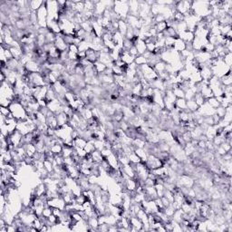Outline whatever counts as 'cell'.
Segmentation results:
<instances>
[{"label": "cell", "instance_id": "1", "mask_svg": "<svg viewBox=\"0 0 232 232\" xmlns=\"http://www.w3.org/2000/svg\"><path fill=\"white\" fill-rule=\"evenodd\" d=\"M9 109L14 118L16 119L17 121H25L28 118L25 108L19 102H12V104L9 106Z\"/></svg>", "mask_w": 232, "mask_h": 232}, {"label": "cell", "instance_id": "2", "mask_svg": "<svg viewBox=\"0 0 232 232\" xmlns=\"http://www.w3.org/2000/svg\"><path fill=\"white\" fill-rule=\"evenodd\" d=\"M114 11L115 12L116 15H118L121 19L126 20L127 16L130 14L129 10V5L127 1H116L114 2Z\"/></svg>", "mask_w": 232, "mask_h": 232}, {"label": "cell", "instance_id": "3", "mask_svg": "<svg viewBox=\"0 0 232 232\" xmlns=\"http://www.w3.org/2000/svg\"><path fill=\"white\" fill-rule=\"evenodd\" d=\"M140 69H141V73H142L143 78L145 80H147L148 82H150V83L154 81L155 79H157L159 77L158 74L154 71L153 67H151V65H149L148 64L140 66Z\"/></svg>", "mask_w": 232, "mask_h": 232}, {"label": "cell", "instance_id": "4", "mask_svg": "<svg viewBox=\"0 0 232 232\" xmlns=\"http://www.w3.org/2000/svg\"><path fill=\"white\" fill-rule=\"evenodd\" d=\"M23 135L18 131H16L8 137H7V139L8 141V144H13L16 148H17L23 145Z\"/></svg>", "mask_w": 232, "mask_h": 232}, {"label": "cell", "instance_id": "5", "mask_svg": "<svg viewBox=\"0 0 232 232\" xmlns=\"http://www.w3.org/2000/svg\"><path fill=\"white\" fill-rule=\"evenodd\" d=\"M47 206H49L51 208H57V209H65V200L63 199L62 197H57V198H53V199H50L47 201Z\"/></svg>", "mask_w": 232, "mask_h": 232}, {"label": "cell", "instance_id": "6", "mask_svg": "<svg viewBox=\"0 0 232 232\" xmlns=\"http://www.w3.org/2000/svg\"><path fill=\"white\" fill-rule=\"evenodd\" d=\"M47 108L49 109V111L54 113L56 115L60 114V113H63V105H61L60 101L58 100L57 98L51 101V102H49L47 104Z\"/></svg>", "mask_w": 232, "mask_h": 232}, {"label": "cell", "instance_id": "7", "mask_svg": "<svg viewBox=\"0 0 232 232\" xmlns=\"http://www.w3.org/2000/svg\"><path fill=\"white\" fill-rule=\"evenodd\" d=\"M54 44H55V47H56L60 52L67 51V50H68V47H69V46L65 43V39H64V37H63L62 33L56 35V41H55Z\"/></svg>", "mask_w": 232, "mask_h": 232}, {"label": "cell", "instance_id": "8", "mask_svg": "<svg viewBox=\"0 0 232 232\" xmlns=\"http://www.w3.org/2000/svg\"><path fill=\"white\" fill-rule=\"evenodd\" d=\"M105 160L108 162L110 166L114 170H120L122 168V165L120 164L119 159H118V156L116 155L114 152H112L107 158H105Z\"/></svg>", "mask_w": 232, "mask_h": 232}, {"label": "cell", "instance_id": "9", "mask_svg": "<svg viewBox=\"0 0 232 232\" xmlns=\"http://www.w3.org/2000/svg\"><path fill=\"white\" fill-rule=\"evenodd\" d=\"M25 68L28 73H41V65L38 64L35 60H30L25 65Z\"/></svg>", "mask_w": 232, "mask_h": 232}, {"label": "cell", "instance_id": "10", "mask_svg": "<svg viewBox=\"0 0 232 232\" xmlns=\"http://www.w3.org/2000/svg\"><path fill=\"white\" fill-rule=\"evenodd\" d=\"M47 124L48 125V127L51 128V129L56 130L58 128V123L56 115L54 113H52L51 111L48 113V114L47 115Z\"/></svg>", "mask_w": 232, "mask_h": 232}, {"label": "cell", "instance_id": "11", "mask_svg": "<svg viewBox=\"0 0 232 232\" xmlns=\"http://www.w3.org/2000/svg\"><path fill=\"white\" fill-rule=\"evenodd\" d=\"M99 57H100V52H96V51L93 50L92 48H90L86 51V59L90 63L94 64L95 62H97L99 60Z\"/></svg>", "mask_w": 232, "mask_h": 232}, {"label": "cell", "instance_id": "12", "mask_svg": "<svg viewBox=\"0 0 232 232\" xmlns=\"http://www.w3.org/2000/svg\"><path fill=\"white\" fill-rule=\"evenodd\" d=\"M194 37H195L194 33L189 30H186L184 32L179 34V38L184 41L185 43H192L194 40Z\"/></svg>", "mask_w": 232, "mask_h": 232}, {"label": "cell", "instance_id": "13", "mask_svg": "<svg viewBox=\"0 0 232 232\" xmlns=\"http://www.w3.org/2000/svg\"><path fill=\"white\" fill-rule=\"evenodd\" d=\"M134 47H136L139 55H143L147 51V47H146L145 41H143V40L140 39V38L134 43Z\"/></svg>", "mask_w": 232, "mask_h": 232}, {"label": "cell", "instance_id": "14", "mask_svg": "<svg viewBox=\"0 0 232 232\" xmlns=\"http://www.w3.org/2000/svg\"><path fill=\"white\" fill-rule=\"evenodd\" d=\"M45 1H40V0H32L28 2V7L32 12H36L43 5Z\"/></svg>", "mask_w": 232, "mask_h": 232}, {"label": "cell", "instance_id": "15", "mask_svg": "<svg viewBox=\"0 0 232 232\" xmlns=\"http://www.w3.org/2000/svg\"><path fill=\"white\" fill-rule=\"evenodd\" d=\"M118 25H119V26H118V31L121 33V35L125 38V35H126L128 28H129V25H128L126 20H123V19L119 20V21H118Z\"/></svg>", "mask_w": 232, "mask_h": 232}, {"label": "cell", "instance_id": "16", "mask_svg": "<svg viewBox=\"0 0 232 232\" xmlns=\"http://www.w3.org/2000/svg\"><path fill=\"white\" fill-rule=\"evenodd\" d=\"M173 49L176 52L181 53V52H182L183 50H185L186 49V43L184 41H182L181 39L177 38V39L175 40V43H174L173 45Z\"/></svg>", "mask_w": 232, "mask_h": 232}, {"label": "cell", "instance_id": "17", "mask_svg": "<svg viewBox=\"0 0 232 232\" xmlns=\"http://www.w3.org/2000/svg\"><path fill=\"white\" fill-rule=\"evenodd\" d=\"M56 118H57L58 127H61V126H63V125H65V124L68 123L69 117L66 115L64 112L56 114Z\"/></svg>", "mask_w": 232, "mask_h": 232}, {"label": "cell", "instance_id": "18", "mask_svg": "<svg viewBox=\"0 0 232 232\" xmlns=\"http://www.w3.org/2000/svg\"><path fill=\"white\" fill-rule=\"evenodd\" d=\"M25 146V152H26V155L28 157H33L35 155V153L36 152V147L34 143H26V144H24Z\"/></svg>", "mask_w": 232, "mask_h": 232}, {"label": "cell", "instance_id": "19", "mask_svg": "<svg viewBox=\"0 0 232 232\" xmlns=\"http://www.w3.org/2000/svg\"><path fill=\"white\" fill-rule=\"evenodd\" d=\"M87 141L85 139H83V137H77L75 139L73 140V145L74 147H77V148H84V146L86 145Z\"/></svg>", "mask_w": 232, "mask_h": 232}, {"label": "cell", "instance_id": "20", "mask_svg": "<svg viewBox=\"0 0 232 232\" xmlns=\"http://www.w3.org/2000/svg\"><path fill=\"white\" fill-rule=\"evenodd\" d=\"M92 154V157H93V163H99V164H101L102 162L105 160V157L102 155V153H101V151H98V150H95V151H93L91 153Z\"/></svg>", "mask_w": 232, "mask_h": 232}, {"label": "cell", "instance_id": "21", "mask_svg": "<svg viewBox=\"0 0 232 232\" xmlns=\"http://www.w3.org/2000/svg\"><path fill=\"white\" fill-rule=\"evenodd\" d=\"M175 107L178 108L180 111H184L187 109V101L185 98H177Z\"/></svg>", "mask_w": 232, "mask_h": 232}, {"label": "cell", "instance_id": "22", "mask_svg": "<svg viewBox=\"0 0 232 232\" xmlns=\"http://www.w3.org/2000/svg\"><path fill=\"white\" fill-rule=\"evenodd\" d=\"M221 79V83L224 86H230L232 84V76H231V71L229 72L227 74H225L224 76H222Z\"/></svg>", "mask_w": 232, "mask_h": 232}, {"label": "cell", "instance_id": "23", "mask_svg": "<svg viewBox=\"0 0 232 232\" xmlns=\"http://www.w3.org/2000/svg\"><path fill=\"white\" fill-rule=\"evenodd\" d=\"M62 198L65 200V204H73L74 202V199H75V196L73 194L72 191H69V192H66V193L63 194Z\"/></svg>", "mask_w": 232, "mask_h": 232}, {"label": "cell", "instance_id": "24", "mask_svg": "<svg viewBox=\"0 0 232 232\" xmlns=\"http://www.w3.org/2000/svg\"><path fill=\"white\" fill-rule=\"evenodd\" d=\"M93 67H94V69L96 71V73L98 74V75L101 74H103L105 70H106V68H107V66L105 65V64L101 63L100 61L95 62V63L93 64Z\"/></svg>", "mask_w": 232, "mask_h": 232}, {"label": "cell", "instance_id": "25", "mask_svg": "<svg viewBox=\"0 0 232 232\" xmlns=\"http://www.w3.org/2000/svg\"><path fill=\"white\" fill-rule=\"evenodd\" d=\"M172 91L173 94L177 98H184V96H185V92L178 84L174 85V87L172 88Z\"/></svg>", "mask_w": 232, "mask_h": 232}, {"label": "cell", "instance_id": "26", "mask_svg": "<svg viewBox=\"0 0 232 232\" xmlns=\"http://www.w3.org/2000/svg\"><path fill=\"white\" fill-rule=\"evenodd\" d=\"M153 27L155 28L157 33H163L168 28V25H167L166 21H163V22H161V23L155 24L153 25Z\"/></svg>", "mask_w": 232, "mask_h": 232}, {"label": "cell", "instance_id": "27", "mask_svg": "<svg viewBox=\"0 0 232 232\" xmlns=\"http://www.w3.org/2000/svg\"><path fill=\"white\" fill-rule=\"evenodd\" d=\"M165 68H166V63H164L163 61L158 62V63L155 64L154 66H153V69H154V71H155L158 74H161V73H163V72H165Z\"/></svg>", "mask_w": 232, "mask_h": 232}, {"label": "cell", "instance_id": "28", "mask_svg": "<svg viewBox=\"0 0 232 232\" xmlns=\"http://www.w3.org/2000/svg\"><path fill=\"white\" fill-rule=\"evenodd\" d=\"M198 109H199V106H198L197 104L195 103V101H194L193 99L187 101V110H188L189 112L195 113Z\"/></svg>", "mask_w": 232, "mask_h": 232}, {"label": "cell", "instance_id": "29", "mask_svg": "<svg viewBox=\"0 0 232 232\" xmlns=\"http://www.w3.org/2000/svg\"><path fill=\"white\" fill-rule=\"evenodd\" d=\"M128 159H129V161H130V163H132V164H138V163H141V158H140L139 156L133 151V152H132V153H130V154H128L127 155Z\"/></svg>", "mask_w": 232, "mask_h": 232}, {"label": "cell", "instance_id": "30", "mask_svg": "<svg viewBox=\"0 0 232 232\" xmlns=\"http://www.w3.org/2000/svg\"><path fill=\"white\" fill-rule=\"evenodd\" d=\"M141 91H142V86L141 84L138 83H135L132 89V94L134 95V96H138V97H141Z\"/></svg>", "mask_w": 232, "mask_h": 232}, {"label": "cell", "instance_id": "31", "mask_svg": "<svg viewBox=\"0 0 232 232\" xmlns=\"http://www.w3.org/2000/svg\"><path fill=\"white\" fill-rule=\"evenodd\" d=\"M193 100L195 101V103L197 104V105L199 107H200L201 105H203L205 103H206V99L200 94V93H197L194 97H193Z\"/></svg>", "mask_w": 232, "mask_h": 232}, {"label": "cell", "instance_id": "32", "mask_svg": "<svg viewBox=\"0 0 232 232\" xmlns=\"http://www.w3.org/2000/svg\"><path fill=\"white\" fill-rule=\"evenodd\" d=\"M88 226L93 229L94 230H97L98 227H99V221H98V218L96 217H91L89 219V221H87Z\"/></svg>", "mask_w": 232, "mask_h": 232}, {"label": "cell", "instance_id": "33", "mask_svg": "<svg viewBox=\"0 0 232 232\" xmlns=\"http://www.w3.org/2000/svg\"><path fill=\"white\" fill-rule=\"evenodd\" d=\"M206 102L209 104V105L210 107H212L213 109H217L218 107H220L221 106V103L218 101V99L215 97V96H213V97H211V98H209L208 100H206Z\"/></svg>", "mask_w": 232, "mask_h": 232}, {"label": "cell", "instance_id": "34", "mask_svg": "<svg viewBox=\"0 0 232 232\" xmlns=\"http://www.w3.org/2000/svg\"><path fill=\"white\" fill-rule=\"evenodd\" d=\"M93 140H91V141H87V143H86V145L84 146V151L85 152L87 153V154H91L92 152L95 151V147H94V144H93Z\"/></svg>", "mask_w": 232, "mask_h": 232}, {"label": "cell", "instance_id": "35", "mask_svg": "<svg viewBox=\"0 0 232 232\" xmlns=\"http://www.w3.org/2000/svg\"><path fill=\"white\" fill-rule=\"evenodd\" d=\"M134 63L136 64V65H137V66H141V65H143L148 64V60L144 57L142 55H139L138 56H136V57H135Z\"/></svg>", "mask_w": 232, "mask_h": 232}, {"label": "cell", "instance_id": "36", "mask_svg": "<svg viewBox=\"0 0 232 232\" xmlns=\"http://www.w3.org/2000/svg\"><path fill=\"white\" fill-rule=\"evenodd\" d=\"M56 39V35L54 34L53 32L49 31L46 35V41H47V44H54L55 41Z\"/></svg>", "mask_w": 232, "mask_h": 232}, {"label": "cell", "instance_id": "37", "mask_svg": "<svg viewBox=\"0 0 232 232\" xmlns=\"http://www.w3.org/2000/svg\"><path fill=\"white\" fill-rule=\"evenodd\" d=\"M50 151H52L55 155H57V154H61L62 153V151H63V146L60 145V144H55L53 146L50 147Z\"/></svg>", "mask_w": 232, "mask_h": 232}, {"label": "cell", "instance_id": "38", "mask_svg": "<svg viewBox=\"0 0 232 232\" xmlns=\"http://www.w3.org/2000/svg\"><path fill=\"white\" fill-rule=\"evenodd\" d=\"M78 49H79V52H86L88 49H90V44L87 43L85 40H83L80 45L78 46Z\"/></svg>", "mask_w": 232, "mask_h": 232}, {"label": "cell", "instance_id": "39", "mask_svg": "<svg viewBox=\"0 0 232 232\" xmlns=\"http://www.w3.org/2000/svg\"><path fill=\"white\" fill-rule=\"evenodd\" d=\"M223 62L229 66V67H231L232 65V54L231 53H228L224 56V57L222 58Z\"/></svg>", "mask_w": 232, "mask_h": 232}, {"label": "cell", "instance_id": "40", "mask_svg": "<svg viewBox=\"0 0 232 232\" xmlns=\"http://www.w3.org/2000/svg\"><path fill=\"white\" fill-rule=\"evenodd\" d=\"M44 166H45V169L47 170L49 173H51V172H54V164H53V162H50V161L46 160L44 162Z\"/></svg>", "mask_w": 232, "mask_h": 232}, {"label": "cell", "instance_id": "41", "mask_svg": "<svg viewBox=\"0 0 232 232\" xmlns=\"http://www.w3.org/2000/svg\"><path fill=\"white\" fill-rule=\"evenodd\" d=\"M53 214V208L49 207V206H46L45 209L43 210V213H42V216L48 219L51 215Z\"/></svg>", "mask_w": 232, "mask_h": 232}, {"label": "cell", "instance_id": "42", "mask_svg": "<svg viewBox=\"0 0 232 232\" xmlns=\"http://www.w3.org/2000/svg\"><path fill=\"white\" fill-rule=\"evenodd\" d=\"M132 46H134V45H133V43H132V40H129V39L124 38L123 43V50H126V51H128V50H129L131 47H132Z\"/></svg>", "mask_w": 232, "mask_h": 232}, {"label": "cell", "instance_id": "43", "mask_svg": "<svg viewBox=\"0 0 232 232\" xmlns=\"http://www.w3.org/2000/svg\"><path fill=\"white\" fill-rule=\"evenodd\" d=\"M44 224L42 223V221H41V220H40V218L39 217H37V218H35V220L34 221V222H33V224H32V226L34 227V228H35L38 231L40 230V229L42 228V226H43Z\"/></svg>", "mask_w": 232, "mask_h": 232}, {"label": "cell", "instance_id": "44", "mask_svg": "<svg viewBox=\"0 0 232 232\" xmlns=\"http://www.w3.org/2000/svg\"><path fill=\"white\" fill-rule=\"evenodd\" d=\"M86 200H88L87 198L85 197L83 193H82L81 195H79V196H76V197H75V199H74V201H75L76 203L81 204V205H83Z\"/></svg>", "mask_w": 232, "mask_h": 232}, {"label": "cell", "instance_id": "45", "mask_svg": "<svg viewBox=\"0 0 232 232\" xmlns=\"http://www.w3.org/2000/svg\"><path fill=\"white\" fill-rule=\"evenodd\" d=\"M0 113H1V115L5 116V117H7V116L11 114V111H10L9 107L1 106V107H0Z\"/></svg>", "mask_w": 232, "mask_h": 232}, {"label": "cell", "instance_id": "46", "mask_svg": "<svg viewBox=\"0 0 232 232\" xmlns=\"http://www.w3.org/2000/svg\"><path fill=\"white\" fill-rule=\"evenodd\" d=\"M215 111H216V114L219 116L220 118H223L224 115H225V113H226V109L225 108H223L222 106H220V107H218L217 109H215Z\"/></svg>", "mask_w": 232, "mask_h": 232}, {"label": "cell", "instance_id": "47", "mask_svg": "<svg viewBox=\"0 0 232 232\" xmlns=\"http://www.w3.org/2000/svg\"><path fill=\"white\" fill-rule=\"evenodd\" d=\"M12 104L11 100L7 98H0V105L4 107H9Z\"/></svg>", "mask_w": 232, "mask_h": 232}, {"label": "cell", "instance_id": "48", "mask_svg": "<svg viewBox=\"0 0 232 232\" xmlns=\"http://www.w3.org/2000/svg\"><path fill=\"white\" fill-rule=\"evenodd\" d=\"M128 52H129V54H130L132 56H133V57H136V56H139V53H138V51H137L136 47H134V46H132V47H131V48L128 50Z\"/></svg>", "mask_w": 232, "mask_h": 232}, {"label": "cell", "instance_id": "49", "mask_svg": "<svg viewBox=\"0 0 232 232\" xmlns=\"http://www.w3.org/2000/svg\"><path fill=\"white\" fill-rule=\"evenodd\" d=\"M113 152V151H112V149H108V148H104L102 151H101V153H102V155L105 157V158H107L111 153Z\"/></svg>", "mask_w": 232, "mask_h": 232}, {"label": "cell", "instance_id": "50", "mask_svg": "<svg viewBox=\"0 0 232 232\" xmlns=\"http://www.w3.org/2000/svg\"><path fill=\"white\" fill-rule=\"evenodd\" d=\"M146 47H147V51H149V52H151V53H153V52L155 51V49H156L155 44L152 43V42L146 44Z\"/></svg>", "mask_w": 232, "mask_h": 232}, {"label": "cell", "instance_id": "51", "mask_svg": "<svg viewBox=\"0 0 232 232\" xmlns=\"http://www.w3.org/2000/svg\"><path fill=\"white\" fill-rule=\"evenodd\" d=\"M68 50L70 52H73V53H75V54H78L79 53V49H78V47L74 44H72L70 45L69 47H68Z\"/></svg>", "mask_w": 232, "mask_h": 232}, {"label": "cell", "instance_id": "52", "mask_svg": "<svg viewBox=\"0 0 232 232\" xmlns=\"http://www.w3.org/2000/svg\"><path fill=\"white\" fill-rule=\"evenodd\" d=\"M161 199H162V202H163L164 208H166V207H168V206H170V205L172 204V202H171L167 198L165 197V196H163V197L161 198Z\"/></svg>", "mask_w": 232, "mask_h": 232}]
</instances>
